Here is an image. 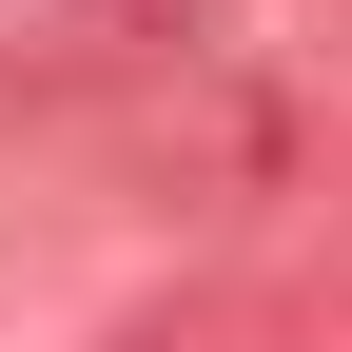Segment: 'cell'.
Masks as SVG:
<instances>
[{"instance_id": "obj_1", "label": "cell", "mask_w": 352, "mask_h": 352, "mask_svg": "<svg viewBox=\"0 0 352 352\" xmlns=\"http://www.w3.org/2000/svg\"><path fill=\"white\" fill-rule=\"evenodd\" d=\"M235 0H0V78H138V59H196Z\"/></svg>"}]
</instances>
